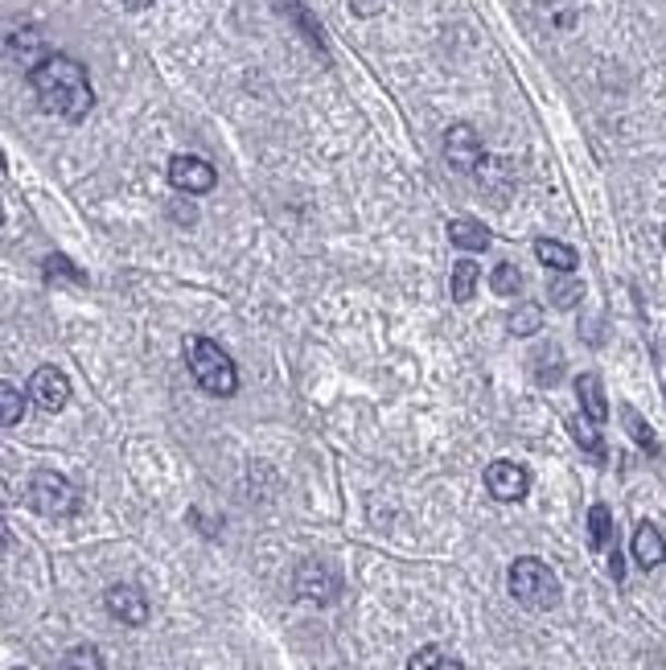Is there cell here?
Returning a JSON list of instances; mask_svg holds the SVG:
<instances>
[{"mask_svg":"<svg viewBox=\"0 0 666 670\" xmlns=\"http://www.w3.org/2000/svg\"><path fill=\"white\" fill-rule=\"evenodd\" d=\"M169 214H173V223H182V226L198 223V210H194V206H169Z\"/></svg>","mask_w":666,"mask_h":670,"instance_id":"cell-29","label":"cell"},{"mask_svg":"<svg viewBox=\"0 0 666 670\" xmlns=\"http://www.w3.org/2000/svg\"><path fill=\"white\" fill-rule=\"evenodd\" d=\"M29 395H34V404L41 411H62L71 404V383L54 367H37L34 379H29Z\"/></svg>","mask_w":666,"mask_h":670,"instance_id":"cell-10","label":"cell"},{"mask_svg":"<svg viewBox=\"0 0 666 670\" xmlns=\"http://www.w3.org/2000/svg\"><path fill=\"white\" fill-rule=\"evenodd\" d=\"M506 330L515 337H531V334H539L543 330V309H539L535 300H527L522 309H515L510 313V321H506Z\"/></svg>","mask_w":666,"mask_h":670,"instance_id":"cell-21","label":"cell"},{"mask_svg":"<svg viewBox=\"0 0 666 670\" xmlns=\"http://www.w3.org/2000/svg\"><path fill=\"white\" fill-rule=\"evenodd\" d=\"M580 300H584V280H576L564 272V276L552 284V305L555 309H576Z\"/></svg>","mask_w":666,"mask_h":670,"instance_id":"cell-22","label":"cell"},{"mask_svg":"<svg viewBox=\"0 0 666 670\" xmlns=\"http://www.w3.org/2000/svg\"><path fill=\"white\" fill-rule=\"evenodd\" d=\"M621 424H626V432L629 436H633V445L638 448H646L650 457H654V452H658V436H654V429H650L646 420H642V415H638V411L629 408H621Z\"/></svg>","mask_w":666,"mask_h":670,"instance_id":"cell-20","label":"cell"},{"mask_svg":"<svg viewBox=\"0 0 666 670\" xmlns=\"http://www.w3.org/2000/svg\"><path fill=\"white\" fill-rule=\"evenodd\" d=\"M169 186L177 189V194H210V189L219 186V173L202 157L182 152V157L169 161Z\"/></svg>","mask_w":666,"mask_h":670,"instance_id":"cell-7","label":"cell"},{"mask_svg":"<svg viewBox=\"0 0 666 670\" xmlns=\"http://www.w3.org/2000/svg\"><path fill=\"white\" fill-rule=\"evenodd\" d=\"M293 588L300 600H313V605H333L337 596H342V580L333 572L330 563H321V559H305L300 568H296V580Z\"/></svg>","mask_w":666,"mask_h":670,"instance_id":"cell-5","label":"cell"},{"mask_svg":"<svg viewBox=\"0 0 666 670\" xmlns=\"http://www.w3.org/2000/svg\"><path fill=\"white\" fill-rule=\"evenodd\" d=\"M62 670H108V667H103V658H99L95 646H74V650L66 654Z\"/></svg>","mask_w":666,"mask_h":670,"instance_id":"cell-27","label":"cell"},{"mask_svg":"<svg viewBox=\"0 0 666 670\" xmlns=\"http://www.w3.org/2000/svg\"><path fill=\"white\" fill-rule=\"evenodd\" d=\"M559 374H564V355H559L555 346H547L543 355L531 358V379H535L539 387H555Z\"/></svg>","mask_w":666,"mask_h":670,"instance_id":"cell-16","label":"cell"},{"mask_svg":"<svg viewBox=\"0 0 666 670\" xmlns=\"http://www.w3.org/2000/svg\"><path fill=\"white\" fill-rule=\"evenodd\" d=\"M485 489L498 498V502H522L527 489H531V473L515 461H494L485 469Z\"/></svg>","mask_w":666,"mask_h":670,"instance_id":"cell-8","label":"cell"},{"mask_svg":"<svg viewBox=\"0 0 666 670\" xmlns=\"http://www.w3.org/2000/svg\"><path fill=\"white\" fill-rule=\"evenodd\" d=\"M350 9L358 17H374V13H383V0H350Z\"/></svg>","mask_w":666,"mask_h":670,"instance_id":"cell-30","label":"cell"},{"mask_svg":"<svg viewBox=\"0 0 666 670\" xmlns=\"http://www.w3.org/2000/svg\"><path fill=\"white\" fill-rule=\"evenodd\" d=\"M29 87H34L41 112L58 115V120H71V124L87 120V112L95 108L87 66L66 54H46V62H37L34 71H29Z\"/></svg>","mask_w":666,"mask_h":670,"instance_id":"cell-1","label":"cell"},{"mask_svg":"<svg viewBox=\"0 0 666 670\" xmlns=\"http://www.w3.org/2000/svg\"><path fill=\"white\" fill-rule=\"evenodd\" d=\"M25 502L34 506L37 514H46V519H71L74 510H78V489L62 473H54V469H37L34 477H29V489H25Z\"/></svg>","mask_w":666,"mask_h":670,"instance_id":"cell-4","label":"cell"},{"mask_svg":"<svg viewBox=\"0 0 666 670\" xmlns=\"http://www.w3.org/2000/svg\"><path fill=\"white\" fill-rule=\"evenodd\" d=\"M601 424H592L589 415L580 411V415H568V432L576 436V445L584 448V452H592L596 461H605V441H601Z\"/></svg>","mask_w":666,"mask_h":670,"instance_id":"cell-14","label":"cell"},{"mask_svg":"<svg viewBox=\"0 0 666 670\" xmlns=\"http://www.w3.org/2000/svg\"><path fill=\"white\" fill-rule=\"evenodd\" d=\"M284 13H293V17H296V25H300V29L309 34V41H313L317 50H321V29H317V21L309 17V13H305V9L296 4V0H284Z\"/></svg>","mask_w":666,"mask_h":670,"instance_id":"cell-28","label":"cell"},{"mask_svg":"<svg viewBox=\"0 0 666 670\" xmlns=\"http://www.w3.org/2000/svg\"><path fill=\"white\" fill-rule=\"evenodd\" d=\"M103 605H108V613L120 621V625H145L148 621V596L136 588V584H111L108 593H103Z\"/></svg>","mask_w":666,"mask_h":670,"instance_id":"cell-9","label":"cell"},{"mask_svg":"<svg viewBox=\"0 0 666 670\" xmlns=\"http://www.w3.org/2000/svg\"><path fill=\"white\" fill-rule=\"evenodd\" d=\"M663 247H666V231H663Z\"/></svg>","mask_w":666,"mask_h":670,"instance_id":"cell-32","label":"cell"},{"mask_svg":"<svg viewBox=\"0 0 666 670\" xmlns=\"http://www.w3.org/2000/svg\"><path fill=\"white\" fill-rule=\"evenodd\" d=\"M448 243L457 247V251H485L490 247V231L473 219H453L448 223Z\"/></svg>","mask_w":666,"mask_h":670,"instance_id":"cell-13","label":"cell"},{"mask_svg":"<svg viewBox=\"0 0 666 670\" xmlns=\"http://www.w3.org/2000/svg\"><path fill=\"white\" fill-rule=\"evenodd\" d=\"M506 584H510V596H515L522 609H531V613H547V609L559 605V580H555L552 568L535 556L515 559Z\"/></svg>","mask_w":666,"mask_h":670,"instance_id":"cell-3","label":"cell"},{"mask_svg":"<svg viewBox=\"0 0 666 670\" xmlns=\"http://www.w3.org/2000/svg\"><path fill=\"white\" fill-rule=\"evenodd\" d=\"M613 543V514H609V506H592L589 510V547L592 551H605Z\"/></svg>","mask_w":666,"mask_h":670,"instance_id":"cell-17","label":"cell"},{"mask_svg":"<svg viewBox=\"0 0 666 670\" xmlns=\"http://www.w3.org/2000/svg\"><path fill=\"white\" fill-rule=\"evenodd\" d=\"M407 670H465V667L448 650H441V646H420V650L411 654Z\"/></svg>","mask_w":666,"mask_h":670,"instance_id":"cell-18","label":"cell"},{"mask_svg":"<svg viewBox=\"0 0 666 670\" xmlns=\"http://www.w3.org/2000/svg\"><path fill=\"white\" fill-rule=\"evenodd\" d=\"M576 395H580V411L589 415L592 424H605L609 420V404H605V387L596 374H580L576 379Z\"/></svg>","mask_w":666,"mask_h":670,"instance_id":"cell-12","label":"cell"},{"mask_svg":"<svg viewBox=\"0 0 666 670\" xmlns=\"http://www.w3.org/2000/svg\"><path fill=\"white\" fill-rule=\"evenodd\" d=\"M120 4H124V9H132V13H145L152 0H120Z\"/></svg>","mask_w":666,"mask_h":670,"instance_id":"cell-31","label":"cell"},{"mask_svg":"<svg viewBox=\"0 0 666 670\" xmlns=\"http://www.w3.org/2000/svg\"><path fill=\"white\" fill-rule=\"evenodd\" d=\"M490 284H494V293H498V297H510V293L522 288V272H518L515 263H498V268H494V276H490Z\"/></svg>","mask_w":666,"mask_h":670,"instance_id":"cell-26","label":"cell"},{"mask_svg":"<svg viewBox=\"0 0 666 670\" xmlns=\"http://www.w3.org/2000/svg\"><path fill=\"white\" fill-rule=\"evenodd\" d=\"M633 559H638V568H646V572H654L658 563H666V539L654 522H638V531H633Z\"/></svg>","mask_w":666,"mask_h":670,"instance_id":"cell-11","label":"cell"},{"mask_svg":"<svg viewBox=\"0 0 666 670\" xmlns=\"http://www.w3.org/2000/svg\"><path fill=\"white\" fill-rule=\"evenodd\" d=\"M21 415H25V399L13 383H0V424L4 429H17Z\"/></svg>","mask_w":666,"mask_h":670,"instance_id":"cell-23","label":"cell"},{"mask_svg":"<svg viewBox=\"0 0 666 670\" xmlns=\"http://www.w3.org/2000/svg\"><path fill=\"white\" fill-rule=\"evenodd\" d=\"M9 54L13 58H25V62H46V58H37V54H46L41 50V41H37L34 29H21V34H9Z\"/></svg>","mask_w":666,"mask_h":670,"instance_id":"cell-24","label":"cell"},{"mask_svg":"<svg viewBox=\"0 0 666 670\" xmlns=\"http://www.w3.org/2000/svg\"><path fill=\"white\" fill-rule=\"evenodd\" d=\"M41 276L46 280H66V284H83V272H78V268L62 256V251H54V256H46V260H41Z\"/></svg>","mask_w":666,"mask_h":670,"instance_id":"cell-25","label":"cell"},{"mask_svg":"<svg viewBox=\"0 0 666 670\" xmlns=\"http://www.w3.org/2000/svg\"><path fill=\"white\" fill-rule=\"evenodd\" d=\"M478 280H481L478 263H473V260L457 263V268H453V300H457V305L473 300V293H478Z\"/></svg>","mask_w":666,"mask_h":670,"instance_id":"cell-19","label":"cell"},{"mask_svg":"<svg viewBox=\"0 0 666 670\" xmlns=\"http://www.w3.org/2000/svg\"><path fill=\"white\" fill-rule=\"evenodd\" d=\"M185 362H189V374H194V383L202 387L206 395H226L239 392V371H235V362L231 355L222 350L219 342H210L202 334H189L185 337Z\"/></svg>","mask_w":666,"mask_h":670,"instance_id":"cell-2","label":"cell"},{"mask_svg":"<svg viewBox=\"0 0 666 670\" xmlns=\"http://www.w3.org/2000/svg\"><path fill=\"white\" fill-rule=\"evenodd\" d=\"M444 157L457 173H478L485 165V145L473 124H453L444 132Z\"/></svg>","mask_w":666,"mask_h":670,"instance_id":"cell-6","label":"cell"},{"mask_svg":"<svg viewBox=\"0 0 666 670\" xmlns=\"http://www.w3.org/2000/svg\"><path fill=\"white\" fill-rule=\"evenodd\" d=\"M535 256H539V263H543V268H552V272H576V251L568 247V243L539 239Z\"/></svg>","mask_w":666,"mask_h":670,"instance_id":"cell-15","label":"cell"}]
</instances>
